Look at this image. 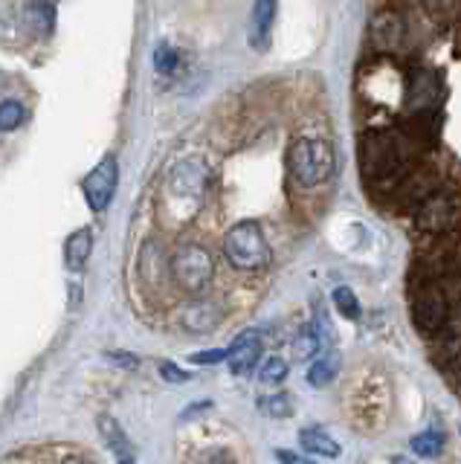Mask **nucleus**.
I'll return each instance as SVG.
<instances>
[{"label": "nucleus", "instance_id": "nucleus-1", "mask_svg": "<svg viewBox=\"0 0 461 464\" xmlns=\"http://www.w3.org/2000/svg\"><path fill=\"white\" fill-rule=\"evenodd\" d=\"M284 166L299 188H316L325 180H331V171H334V149H331V142L322 137L302 134L287 145Z\"/></svg>", "mask_w": 461, "mask_h": 464}, {"label": "nucleus", "instance_id": "nucleus-2", "mask_svg": "<svg viewBox=\"0 0 461 464\" xmlns=\"http://www.w3.org/2000/svg\"><path fill=\"white\" fill-rule=\"evenodd\" d=\"M224 256L235 270H244V273L264 270L273 258V250L267 244L262 224L247 218V221H238L229 227L224 232Z\"/></svg>", "mask_w": 461, "mask_h": 464}, {"label": "nucleus", "instance_id": "nucleus-3", "mask_svg": "<svg viewBox=\"0 0 461 464\" xmlns=\"http://www.w3.org/2000/svg\"><path fill=\"white\" fill-rule=\"evenodd\" d=\"M168 270H171V279H175V285L183 290V294L197 296V294H204L212 282L215 258L206 246H200V244H180L178 250L171 253Z\"/></svg>", "mask_w": 461, "mask_h": 464}, {"label": "nucleus", "instance_id": "nucleus-4", "mask_svg": "<svg viewBox=\"0 0 461 464\" xmlns=\"http://www.w3.org/2000/svg\"><path fill=\"white\" fill-rule=\"evenodd\" d=\"M415 227L424 236V241L458 229V186H444L436 195H429L415 209Z\"/></svg>", "mask_w": 461, "mask_h": 464}, {"label": "nucleus", "instance_id": "nucleus-5", "mask_svg": "<svg viewBox=\"0 0 461 464\" xmlns=\"http://www.w3.org/2000/svg\"><path fill=\"white\" fill-rule=\"evenodd\" d=\"M117 183H120V163L117 157L108 154L102 157V163H99L88 178H84L82 188H84V198H88L91 209L102 212L108 203L113 200V192H117Z\"/></svg>", "mask_w": 461, "mask_h": 464}, {"label": "nucleus", "instance_id": "nucleus-6", "mask_svg": "<svg viewBox=\"0 0 461 464\" xmlns=\"http://www.w3.org/2000/svg\"><path fill=\"white\" fill-rule=\"evenodd\" d=\"M226 360H229V372L233 374H250L258 360H262V337H258V331H244L235 337L233 348L226 352Z\"/></svg>", "mask_w": 461, "mask_h": 464}, {"label": "nucleus", "instance_id": "nucleus-7", "mask_svg": "<svg viewBox=\"0 0 461 464\" xmlns=\"http://www.w3.org/2000/svg\"><path fill=\"white\" fill-rule=\"evenodd\" d=\"M276 24V0H253L250 14V47L264 53L270 47V33Z\"/></svg>", "mask_w": 461, "mask_h": 464}, {"label": "nucleus", "instance_id": "nucleus-8", "mask_svg": "<svg viewBox=\"0 0 461 464\" xmlns=\"http://www.w3.org/2000/svg\"><path fill=\"white\" fill-rule=\"evenodd\" d=\"M91 250H93V229L91 227L76 229L73 236L67 238V244H64V261H67V267L70 270H82L84 265H88Z\"/></svg>", "mask_w": 461, "mask_h": 464}, {"label": "nucleus", "instance_id": "nucleus-9", "mask_svg": "<svg viewBox=\"0 0 461 464\" xmlns=\"http://www.w3.org/2000/svg\"><path fill=\"white\" fill-rule=\"evenodd\" d=\"M424 18L436 26H456L458 24V0H415Z\"/></svg>", "mask_w": 461, "mask_h": 464}, {"label": "nucleus", "instance_id": "nucleus-10", "mask_svg": "<svg viewBox=\"0 0 461 464\" xmlns=\"http://www.w3.org/2000/svg\"><path fill=\"white\" fill-rule=\"evenodd\" d=\"M299 441L302 447L308 450V453H316V456H325V459H337L340 456V444L331 439V435L322 430V427H308L299 432Z\"/></svg>", "mask_w": 461, "mask_h": 464}, {"label": "nucleus", "instance_id": "nucleus-11", "mask_svg": "<svg viewBox=\"0 0 461 464\" xmlns=\"http://www.w3.org/2000/svg\"><path fill=\"white\" fill-rule=\"evenodd\" d=\"M180 319L189 331H209L218 325V311L212 308V302H192L189 308L180 314Z\"/></svg>", "mask_w": 461, "mask_h": 464}, {"label": "nucleus", "instance_id": "nucleus-12", "mask_svg": "<svg viewBox=\"0 0 461 464\" xmlns=\"http://www.w3.org/2000/svg\"><path fill=\"white\" fill-rule=\"evenodd\" d=\"M99 430H102V439H105V444L113 450V453L122 456V459L131 456V441H128V435L122 432V427L110 415L99 418Z\"/></svg>", "mask_w": 461, "mask_h": 464}, {"label": "nucleus", "instance_id": "nucleus-13", "mask_svg": "<svg viewBox=\"0 0 461 464\" xmlns=\"http://www.w3.org/2000/svg\"><path fill=\"white\" fill-rule=\"evenodd\" d=\"M337 372H340V354H337V352H331V354L320 357V360H316L313 366H311V372H308V383L316 386V389H322V386H328L331 381H334Z\"/></svg>", "mask_w": 461, "mask_h": 464}, {"label": "nucleus", "instance_id": "nucleus-14", "mask_svg": "<svg viewBox=\"0 0 461 464\" xmlns=\"http://www.w3.org/2000/svg\"><path fill=\"white\" fill-rule=\"evenodd\" d=\"M320 345H322V340H320V334H316V328L305 325L293 340V354H296V360H311L316 352H320Z\"/></svg>", "mask_w": 461, "mask_h": 464}, {"label": "nucleus", "instance_id": "nucleus-15", "mask_svg": "<svg viewBox=\"0 0 461 464\" xmlns=\"http://www.w3.org/2000/svg\"><path fill=\"white\" fill-rule=\"evenodd\" d=\"M412 450L421 459H436V456H441V450H444V435H438V432H421V435H415V439H412Z\"/></svg>", "mask_w": 461, "mask_h": 464}, {"label": "nucleus", "instance_id": "nucleus-16", "mask_svg": "<svg viewBox=\"0 0 461 464\" xmlns=\"http://www.w3.org/2000/svg\"><path fill=\"white\" fill-rule=\"evenodd\" d=\"M334 304H337V311L345 316V319H360V302H357V296H354V290L351 287H337L334 290Z\"/></svg>", "mask_w": 461, "mask_h": 464}, {"label": "nucleus", "instance_id": "nucleus-17", "mask_svg": "<svg viewBox=\"0 0 461 464\" xmlns=\"http://www.w3.org/2000/svg\"><path fill=\"white\" fill-rule=\"evenodd\" d=\"M178 64H180L178 50L171 47V44H166V41L157 44V50H154V67H157V72H175Z\"/></svg>", "mask_w": 461, "mask_h": 464}, {"label": "nucleus", "instance_id": "nucleus-18", "mask_svg": "<svg viewBox=\"0 0 461 464\" xmlns=\"http://www.w3.org/2000/svg\"><path fill=\"white\" fill-rule=\"evenodd\" d=\"M21 122H24L21 102H4V105H0V130H15Z\"/></svg>", "mask_w": 461, "mask_h": 464}, {"label": "nucleus", "instance_id": "nucleus-19", "mask_svg": "<svg viewBox=\"0 0 461 464\" xmlns=\"http://www.w3.org/2000/svg\"><path fill=\"white\" fill-rule=\"evenodd\" d=\"M264 412L273 415V418H287V415H293V401L291 395H270L264 401Z\"/></svg>", "mask_w": 461, "mask_h": 464}, {"label": "nucleus", "instance_id": "nucleus-20", "mask_svg": "<svg viewBox=\"0 0 461 464\" xmlns=\"http://www.w3.org/2000/svg\"><path fill=\"white\" fill-rule=\"evenodd\" d=\"M287 377V362L282 357H270L262 366V381L264 383H282Z\"/></svg>", "mask_w": 461, "mask_h": 464}, {"label": "nucleus", "instance_id": "nucleus-21", "mask_svg": "<svg viewBox=\"0 0 461 464\" xmlns=\"http://www.w3.org/2000/svg\"><path fill=\"white\" fill-rule=\"evenodd\" d=\"M160 374L166 377L168 383H186V381H189V374H186L183 369H178L175 362H160Z\"/></svg>", "mask_w": 461, "mask_h": 464}, {"label": "nucleus", "instance_id": "nucleus-22", "mask_svg": "<svg viewBox=\"0 0 461 464\" xmlns=\"http://www.w3.org/2000/svg\"><path fill=\"white\" fill-rule=\"evenodd\" d=\"M221 360H226V352H224V348H212V352L192 354V362H200V366H206V362H221Z\"/></svg>", "mask_w": 461, "mask_h": 464}, {"label": "nucleus", "instance_id": "nucleus-23", "mask_svg": "<svg viewBox=\"0 0 461 464\" xmlns=\"http://www.w3.org/2000/svg\"><path fill=\"white\" fill-rule=\"evenodd\" d=\"M276 459H279L282 464H316V461L305 459L302 453H293V450H276Z\"/></svg>", "mask_w": 461, "mask_h": 464}, {"label": "nucleus", "instance_id": "nucleus-24", "mask_svg": "<svg viewBox=\"0 0 461 464\" xmlns=\"http://www.w3.org/2000/svg\"><path fill=\"white\" fill-rule=\"evenodd\" d=\"M204 464H238V461H235L233 456H229V453H224V450H215L212 456H206Z\"/></svg>", "mask_w": 461, "mask_h": 464}, {"label": "nucleus", "instance_id": "nucleus-25", "mask_svg": "<svg viewBox=\"0 0 461 464\" xmlns=\"http://www.w3.org/2000/svg\"><path fill=\"white\" fill-rule=\"evenodd\" d=\"M113 362H122V366H128V369H134L137 366V360L134 357H128V354H108Z\"/></svg>", "mask_w": 461, "mask_h": 464}, {"label": "nucleus", "instance_id": "nucleus-26", "mask_svg": "<svg viewBox=\"0 0 461 464\" xmlns=\"http://www.w3.org/2000/svg\"><path fill=\"white\" fill-rule=\"evenodd\" d=\"M392 464H415V461H412V459H407V456H395V459H392Z\"/></svg>", "mask_w": 461, "mask_h": 464}, {"label": "nucleus", "instance_id": "nucleus-27", "mask_svg": "<svg viewBox=\"0 0 461 464\" xmlns=\"http://www.w3.org/2000/svg\"><path fill=\"white\" fill-rule=\"evenodd\" d=\"M120 464H134V459H131V456H128V459H122Z\"/></svg>", "mask_w": 461, "mask_h": 464}]
</instances>
